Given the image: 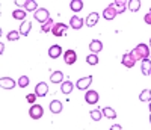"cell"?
<instances>
[{
    "label": "cell",
    "instance_id": "cell-37",
    "mask_svg": "<svg viewBox=\"0 0 151 130\" xmlns=\"http://www.w3.org/2000/svg\"><path fill=\"white\" fill-rule=\"evenodd\" d=\"M150 112H151V101H150Z\"/></svg>",
    "mask_w": 151,
    "mask_h": 130
},
{
    "label": "cell",
    "instance_id": "cell-31",
    "mask_svg": "<svg viewBox=\"0 0 151 130\" xmlns=\"http://www.w3.org/2000/svg\"><path fill=\"white\" fill-rule=\"evenodd\" d=\"M91 118H92L94 121H100V120H101V110H100V109L91 110Z\"/></svg>",
    "mask_w": 151,
    "mask_h": 130
},
{
    "label": "cell",
    "instance_id": "cell-10",
    "mask_svg": "<svg viewBox=\"0 0 151 130\" xmlns=\"http://www.w3.org/2000/svg\"><path fill=\"white\" fill-rule=\"evenodd\" d=\"M121 62H122L124 67H127V68H133V67H134V64H136V59L132 56V53H125V55L122 56Z\"/></svg>",
    "mask_w": 151,
    "mask_h": 130
},
{
    "label": "cell",
    "instance_id": "cell-11",
    "mask_svg": "<svg viewBox=\"0 0 151 130\" xmlns=\"http://www.w3.org/2000/svg\"><path fill=\"white\" fill-rule=\"evenodd\" d=\"M15 82L11 79V77H2L0 79V86H2L3 89H14L15 88Z\"/></svg>",
    "mask_w": 151,
    "mask_h": 130
},
{
    "label": "cell",
    "instance_id": "cell-2",
    "mask_svg": "<svg viewBox=\"0 0 151 130\" xmlns=\"http://www.w3.org/2000/svg\"><path fill=\"white\" fill-rule=\"evenodd\" d=\"M29 115H30V118H33V120L42 118V115H44L42 106H41V105H33V106L30 108V110H29Z\"/></svg>",
    "mask_w": 151,
    "mask_h": 130
},
{
    "label": "cell",
    "instance_id": "cell-18",
    "mask_svg": "<svg viewBox=\"0 0 151 130\" xmlns=\"http://www.w3.org/2000/svg\"><path fill=\"white\" fill-rule=\"evenodd\" d=\"M89 48H91L92 53H98V51L103 50V43L98 41V40H92L91 44H89Z\"/></svg>",
    "mask_w": 151,
    "mask_h": 130
},
{
    "label": "cell",
    "instance_id": "cell-9",
    "mask_svg": "<svg viewBox=\"0 0 151 130\" xmlns=\"http://www.w3.org/2000/svg\"><path fill=\"white\" fill-rule=\"evenodd\" d=\"M85 101L88 105H95V103H98V92L97 91H86Z\"/></svg>",
    "mask_w": 151,
    "mask_h": 130
},
{
    "label": "cell",
    "instance_id": "cell-7",
    "mask_svg": "<svg viewBox=\"0 0 151 130\" xmlns=\"http://www.w3.org/2000/svg\"><path fill=\"white\" fill-rule=\"evenodd\" d=\"M35 94L38 97H45L48 94V85L44 83V82H40V83L35 86Z\"/></svg>",
    "mask_w": 151,
    "mask_h": 130
},
{
    "label": "cell",
    "instance_id": "cell-4",
    "mask_svg": "<svg viewBox=\"0 0 151 130\" xmlns=\"http://www.w3.org/2000/svg\"><path fill=\"white\" fill-rule=\"evenodd\" d=\"M67 30H68V26H67V24H64V23H56V24L53 26V29H52V33H53L55 36H62V35L67 33Z\"/></svg>",
    "mask_w": 151,
    "mask_h": 130
},
{
    "label": "cell",
    "instance_id": "cell-22",
    "mask_svg": "<svg viewBox=\"0 0 151 130\" xmlns=\"http://www.w3.org/2000/svg\"><path fill=\"white\" fill-rule=\"evenodd\" d=\"M141 68H142V74L144 76H150L151 74V61L150 59H144Z\"/></svg>",
    "mask_w": 151,
    "mask_h": 130
},
{
    "label": "cell",
    "instance_id": "cell-5",
    "mask_svg": "<svg viewBox=\"0 0 151 130\" xmlns=\"http://www.w3.org/2000/svg\"><path fill=\"white\" fill-rule=\"evenodd\" d=\"M116 15H118V12H116L115 6H113V3L109 5V6L103 11V18H106V20H115Z\"/></svg>",
    "mask_w": 151,
    "mask_h": 130
},
{
    "label": "cell",
    "instance_id": "cell-8",
    "mask_svg": "<svg viewBox=\"0 0 151 130\" xmlns=\"http://www.w3.org/2000/svg\"><path fill=\"white\" fill-rule=\"evenodd\" d=\"M76 61H77V53L74 50H67L64 53V62L67 65H73Z\"/></svg>",
    "mask_w": 151,
    "mask_h": 130
},
{
    "label": "cell",
    "instance_id": "cell-29",
    "mask_svg": "<svg viewBox=\"0 0 151 130\" xmlns=\"http://www.w3.org/2000/svg\"><path fill=\"white\" fill-rule=\"evenodd\" d=\"M86 62L89 64V65H97L98 64V56L95 53H92V55H89V56L86 58Z\"/></svg>",
    "mask_w": 151,
    "mask_h": 130
},
{
    "label": "cell",
    "instance_id": "cell-20",
    "mask_svg": "<svg viewBox=\"0 0 151 130\" xmlns=\"http://www.w3.org/2000/svg\"><path fill=\"white\" fill-rule=\"evenodd\" d=\"M50 110H52L53 113H60L62 112V103L59 100H53L52 103H50Z\"/></svg>",
    "mask_w": 151,
    "mask_h": 130
},
{
    "label": "cell",
    "instance_id": "cell-25",
    "mask_svg": "<svg viewBox=\"0 0 151 130\" xmlns=\"http://www.w3.org/2000/svg\"><path fill=\"white\" fill-rule=\"evenodd\" d=\"M73 88H74V85L71 83V82H64L62 83V86H60V91H62V94H71V91H73Z\"/></svg>",
    "mask_w": 151,
    "mask_h": 130
},
{
    "label": "cell",
    "instance_id": "cell-35",
    "mask_svg": "<svg viewBox=\"0 0 151 130\" xmlns=\"http://www.w3.org/2000/svg\"><path fill=\"white\" fill-rule=\"evenodd\" d=\"M110 130H122V129H121L119 124H115V126H112V127H110Z\"/></svg>",
    "mask_w": 151,
    "mask_h": 130
},
{
    "label": "cell",
    "instance_id": "cell-32",
    "mask_svg": "<svg viewBox=\"0 0 151 130\" xmlns=\"http://www.w3.org/2000/svg\"><path fill=\"white\" fill-rule=\"evenodd\" d=\"M8 41H17L18 40V38H20V33L17 32V30H12V32H9L8 33Z\"/></svg>",
    "mask_w": 151,
    "mask_h": 130
},
{
    "label": "cell",
    "instance_id": "cell-6",
    "mask_svg": "<svg viewBox=\"0 0 151 130\" xmlns=\"http://www.w3.org/2000/svg\"><path fill=\"white\" fill-rule=\"evenodd\" d=\"M92 83V76H88V77H83V79H79L77 83H76V88L83 91V89H88L89 85Z\"/></svg>",
    "mask_w": 151,
    "mask_h": 130
},
{
    "label": "cell",
    "instance_id": "cell-39",
    "mask_svg": "<svg viewBox=\"0 0 151 130\" xmlns=\"http://www.w3.org/2000/svg\"><path fill=\"white\" fill-rule=\"evenodd\" d=\"M150 123H151V115H150Z\"/></svg>",
    "mask_w": 151,
    "mask_h": 130
},
{
    "label": "cell",
    "instance_id": "cell-24",
    "mask_svg": "<svg viewBox=\"0 0 151 130\" xmlns=\"http://www.w3.org/2000/svg\"><path fill=\"white\" fill-rule=\"evenodd\" d=\"M24 9L26 11H29V12H32V11H38V5H36V2L35 0H26V3H24Z\"/></svg>",
    "mask_w": 151,
    "mask_h": 130
},
{
    "label": "cell",
    "instance_id": "cell-19",
    "mask_svg": "<svg viewBox=\"0 0 151 130\" xmlns=\"http://www.w3.org/2000/svg\"><path fill=\"white\" fill-rule=\"evenodd\" d=\"M70 9L74 11V12H80L83 9V2H82V0H71Z\"/></svg>",
    "mask_w": 151,
    "mask_h": 130
},
{
    "label": "cell",
    "instance_id": "cell-27",
    "mask_svg": "<svg viewBox=\"0 0 151 130\" xmlns=\"http://www.w3.org/2000/svg\"><path fill=\"white\" fill-rule=\"evenodd\" d=\"M12 17H14L15 20H24L26 18V11L24 9H15L14 12H12Z\"/></svg>",
    "mask_w": 151,
    "mask_h": 130
},
{
    "label": "cell",
    "instance_id": "cell-17",
    "mask_svg": "<svg viewBox=\"0 0 151 130\" xmlns=\"http://www.w3.org/2000/svg\"><path fill=\"white\" fill-rule=\"evenodd\" d=\"M113 6H115L118 14H122V12H125V9H127V2H125V0H115Z\"/></svg>",
    "mask_w": 151,
    "mask_h": 130
},
{
    "label": "cell",
    "instance_id": "cell-33",
    "mask_svg": "<svg viewBox=\"0 0 151 130\" xmlns=\"http://www.w3.org/2000/svg\"><path fill=\"white\" fill-rule=\"evenodd\" d=\"M36 97H38V95H36V94H27V95H26V100H27V101H29V103H33V101H35V98H36Z\"/></svg>",
    "mask_w": 151,
    "mask_h": 130
},
{
    "label": "cell",
    "instance_id": "cell-16",
    "mask_svg": "<svg viewBox=\"0 0 151 130\" xmlns=\"http://www.w3.org/2000/svg\"><path fill=\"white\" fill-rule=\"evenodd\" d=\"M30 29H32V23L30 21H23L21 26H20V35L27 36L30 33Z\"/></svg>",
    "mask_w": 151,
    "mask_h": 130
},
{
    "label": "cell",
    "instance_id": "cell-13",
    "mask_svg": "<svg viewBox=\"0 0 151 130\" xmlns=\"http://www.w3.org/2000/svg\"><path fill=\"white\" fill-rule=\"evenodd\" d=\"M60 53H62V48H60V46H58V44H55V46H52V47L48 48V56L52 58V59L59 58Z\"/></svg>",
    "mask_w": 151,
    "mask_h": 130
},
{
    "label": "cell",
    "instance_id": "cell-40",
    "mask_svg": "<svg viewBox=\"0 0 151 130\" xmlns=\"http://www.w3.org/2000/svg\"><path fill=\"white\" fill-rule=\"evenodd\" d=\"M150 12H151V11H150Z\"/></svg>",
    "mask_w": 151,
    "mask_h": 130
},
{
    "label": "cell",
    "instance_id": "cell-28",
    "mask_svg": "<svg viewBox=\"0 0 151 130\" xmlns=\"http://www.w3.org/2000/svg\"><path fill=\"white\" fill-rule=\"evenodd\" d=\"M141 101H151V89H144L142 94L139 95Z\"/></svg>",
    "mask_w": 151,
    "mask_h": 130
},
{
    "label": "cell",
    "instance_id": "cell-30",
    "mask_svg": "<svg viewBox=\"0 0 151 130\" xmlns=\"http://www.w3.org/2000/svg\"><path fill=\"white\" fill-rule=\"evenodd\" d=\"M27 85H29V77L27 76H21L18 79V86L20 88H26Z\"/></svg>",
    "mask_w": 151,
    "mask_h": 130
},
{
    "label": "cell",
    "instance_id": "cell-3",
    "mask_svg": "<svg viewBox=\"0 0 151 130\" xmlns=\"http://www.w3.org/2000/svg\"><path fill=\"white\" fill-rule=\"evenodd\" d=\"M50 18V15H48V9H45V8H40L36 12H35V20L36 21H40V23H45L47 20Z\"/></svg>",
    "mask_w": 151,
    "mask_h": 130
},
{
    "label": "cell",
    "instance_id": "cell-14",
    "mask_svg": "<svg viewBox=\"0 0 151 130\" xmlns=\"http://www.w3.org/2000/svg\"><path fill=\"white\" fill-rule=\"evenodd\" d=\"M50 82L52 83H64V74H62V71H55L50 74Z\"/></svg>",
    "mask_w": 151,
    "mask_h": 130
},
{
    "label": "cell",
    "instance_id": "cell-15",
    "mask_svg": "<svg viewBox=\"0 0 151 130\" xmlns=\"http://www.w3.org/2000/svg\"><path fill=\"white\" fill-rule=\"evenodd\" d=\"M98 18H100V15L97 14V12H91L89 15L86 17V26H89V27H92V26H95L97 24V21H98Z\"/></svg>",
    "mask_w": 151,
    "mask_h": 130
},
{
    "label": "cell",
    "instance_id": "cell-21",
    "mask_svg": "<svg viewBox=\"0 0 151 130\" xmlns=\"http://www.w3.org/2000/svg\"><path fill=\"white\" fill-rule=\"evenodd\" d=\"M56 23H55V20H52V18H48L42 26H41V32H44V33H47V32H52V29H53V26H55Z\"/></svg>",
    "mask_w": 151,
    "mask_h": 130
},
{
    "label": "cell",
    "instance_id": "cell-34",
    "mask_svg": "<svg viewBox=\"0 0 151 130\" xmlns=\"http://www.w3.org/2000/svg\"><path fill=\"white\" fill-rule=\"evenodd\" d=\"M144 21H145L147 24H151V12H148V14H145V17H144Z\"/></svg>",
    "mask_w": 151,
    "mask_h": 130
},
{
    "label": "cell",
    "instance_id": "cell-38",
    "mask_svg": "<svg viewBox=\"0 0 151 130\" xmlns=\"http://www.w3.org/2000/svg\"><path fill=\"white\" fill-rule=\"evenodd\" d=\"M150 46H151V38H150ZM150 51H151V50H150Z\"/></svg>",
    "mask_w": 151,
    "mask_h": 130
},
{
    "label": "cell",
    "instance_id": "cell-23",
    "mask_svg": "<svg viewBox=\"0 0 151 130\" xmlns=\"http://www.w3.org/2000/svg\"><path fill=\"white\" fill-rule=\"evenodd\" d=\"M107 120H113V118H116V112L113 110L112 108H103V112H101Z\"/></svg>",
    "mask_w": 151,
    "mask_h": 130
},
{
    "label": "cell",
    "instance_id": "cell-12",
    "mask_svg": "<svg viewBox=\"0 0 151 130\" xmlns=\"http://www.w3.org/2000/svg\"><path fill=\"white\" fill-rule=\"evenodd\" d=\"M85 23H83V20L80 18V17H77V15H73L71 17V20H70V26L73 29H76V30H79V29H82V26H83Z\"/></svg>",
    "mask_w": 151,
    "mask_h": 130
},
{
    "label": "cell",
    "instance_id": "cell-36",
    "mask_svg": "<svg viewBox=\"0 0 151 130\" xmlns=\"http://www.w3.org/2000/svg\"><path fill=\"white\" fill-rule=\"evenodd\" d=\"M24 3H26V2H18V0H17V2H15V5H17V6H21V5L24 6Z\"/></svg>",
    "mask_w": 151,
    "mask_h": 130
},
{
    "label": "cell",
    "instance_id": "cell-1",
    "mask_svg": "<svg viewBox=\"0 0 151 130\" xmlns=\"http://www.w3.org/2000/svg\"><path fill=\"white\" fill-rule=\"evenodd\" d=\"M132 56L137 61V59H148V56H150V47L148 46H145V44H139V46H136V48H133L132 51Z\"/></svg>",
    "mask_w": 151,
    "mask_h": 130
},
{
    "label": "cell",
    "instance_id": "cell-26",
    "mask_svg": "<svg viewBox=\"0 0 151 130\" xmlns=\"http://www.w3.org/2000/svg\"><path fill=\"white\" fill-rule=\"evenodd\" d=\"M129 9L132 12H137L141 9V2H139V0H130V2H129Z\"/></svg>",
    "mask_w": 151,
    "mask_h": 130
}]
</instances>
